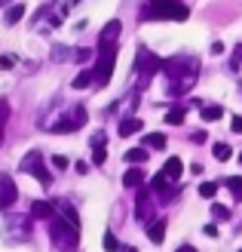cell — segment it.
Listing matches in <instances>:
<instances>
[{"label":"cell","instance_id":"836d02e7","mask_svg":"<svg viewBox=\"0 0 242 252\" xmlns=\"http://www.w3.org/2000/svg\"><path fill=\"white\" fill-rule=\"evenodd\" d=\"M105 142H108V135H105V132H98V135L92 138V148H101V145H105Z\"/></svg>","mask_w":242,"mask_h":252},{"label":"cell","instance_id":"ac0fdd59","mask_svg":"<svg viewBox=\"0 0 242 252\" xmlns=\"http://www.w3.org/2000/svg\"><path fill=\"white\" fill-rule=\"evenodd\" d=\"M144 148L162 151V148H165V135H162V132H150V135H144Z\"/></svg>","mask_w":242,"mask_h":252},{"label":"cell","instance_id":"9c48e42d","mask_svg":"<svg viewBox=\"0 0 242 252\" xmlns=\"http://www.w3.org/2000/svg\"><path fill=\"white\" fill-rule=\"evenodd\" d=\"M74 3H77V0H58L53 9H46V12H53V16H49V28H58V25L65 22L68 9H74Z\"/></svg>","mask_w":242,"mask_h":252},{"label":"cell","instance_id":"d4e9b609","mask_svg":"<svg viewBox=\"0 0 242 252\" xmlns=\"http://www.w3.org/2000/svg\"><path fill=\"white\" fill-rule=\"evenodd\" d=\"M212 219H215V221H227V219H230V209L221 206V203H215V206H212Z\"/></svg>","mask_w":242,"mask_h":252},{"label":"cell","instance_id":"44dd1931","mask_svg":"<svg viewBox=\"0 0 242 252\" xmlns=\"http://www.w3.org/2000/svg\"><path fill=\"white\" fill-rule=\"evenodd\" d=\"M126 160H129L132 166H138L141 160H147V148H132V151H126Z\"/></svg>","mask_w":242,"mask_h":252},{"label":"cell","instance_id":"2e32d148","mask_svg":"<svg viewBox=\"0 0 242 252\" xmlns=\"http://www.w3.org/2000/svg\"><path fill=\"white\" fill-rule=\"evenodd\" d=\"M154 191H157V194H160L162 200H169V197H172V188H169V179H165L162 172H160L157 179H154Z\"/></svg>","mask_w":242,"mask_h":252},{"label":"cell","instance_id":"603a6c76","mask_svg":"<svg viewBox=\"0 0 242 252\" xmlns=\"http://www.w3.org/2000/svg\"><path fill=\"white\" fill-rule=\"evenodd\" d=\"M165 123L181 126V123H184V108H172V111H165Z\"/></svg>","mask_w":242,"mask_h":252},{"label":"cell","instance_id":"5bb4252c","mask_svg":"<svg viewBox=\"0 0 242 252\" xmlns=\"http://www.w3.org/2000/svg\"><path fill=\"white\" fill-rule=\"evenodd\" d=\"M141 120L138 117H129V120H120V135H135V132H141Z\"/></svg>","mask_w":242,"mask_h":252},{"label":"cell","instance_id":"d6a6232c","mask_svg":"<svg viewBox=\"0 0 242 252\" xmlns=\"http://www.w3.org/2000/svg\"><path fill=\"white\" fill-rule=\"evenodd\" d=\"M53 166H55V169H68V157H65V154H55V157H53Z\"/></svg>","mask_w":242,"mask_h":252},{"label":"cell","instance_id":"30bf717a","mask_svg":"<svg viewBox=\"0 0 242 252\" xmlns=\"http://www.w3.org/2000/svg\"><path fill=\"white\" fill-rule=\"evenodd\" d=\"M117 37H120V22H117V19H110V22L105 25V31H101V37H98V46H110V43H117Z\"/></svg>","mask_w":242,"mask_h":252},{"label":"cell","instance_id":"60d3db41","mask_svg":"<svg viewBox=\"0 0 242 252\" xmlns=\"http://www.w3.org/2000/svg\"><path fill=\"white\" fill-rule=\"evenodd\" d=\"M239 163H242V154H239Z\"/></svg>","mask_w":242,"mask_h":252},{"label":"cell","instance_id":"4316f807","mask_svg":"<svg viewBox=\"0 0 242 252\" xmlns=\"http://www.w3.org/2000/svg\"><path fill=\"white\" fill-rule=\"evenodd\" d=\"M212 151H215V157H218V160H230V154H233V151H230V145H224V142H218V145H215Z\"/></svg>","mask_w":242,"mask_h":252},{"label":"cell","instance_id":"d590c367","mask_svg":"<svg viewBox=\"0 0 242 252\" xmlns=\"http://www.w3.org/2000/svg\"><path fill=\"white\" fill-rule=\"evenodd\" d=\"M202 234H206V237H218V228H215V224H206V228H202Z\"/></svg>","mask_w":242,"mask_h":252},{"label":"cell","instance_id":"52a82bcc","mask_svg":"<svg viewBox=\"0 0 242 252\" xmlns=\"http://www.w3.org/2000/svg\"><path fill=\"white\" fill-rule=\"evenodd\" d=\"M138 74H147V77H154L157 71H162V59L157 56V53H150V49H138Z\"/></svg>","mask_w":242,"mask_h":252},{"label":"cell","instance_id":"484cf974","mask_svg":"<svg viewBox=\"0 0 242 252\" xmlns=\"http://www.w3.org/2000/svg\"><path fill=\"white\" fill-rule=\"evenodd\" d=\"M227 188H230V194H233L236 200H242V179H239V175H233V179H227Z\"/></svg>","mask_w":242,"mask_h":252},{"label":"cell","instance_id":"f546056e","mask_svg":"<svg viewBox=\"0 0 242 252\" xmlns=\"http://www.w3.org/2000/svg\"><path fill=\"white\" fill-rule=\"evenodd\" d=\"M61 216H65L71 224H77V228H80V219H77V212H74L71 206H61Z\"/></svg>","mask_w":242,"mask_h":252},{"label":"cell","instance_id":"ffe728a7","mask_svg":"<svg viewBox=\"0 0 242 252\" xmlns=\"http://www.w3.org/2000/svg\"><path fill=\"white\" fill-rule=\"evenodd\" d=\"M6 120H9V102L0 98V145H3V129H6Z\"/></svg>","mask_w":242,"mask_h":252},{"label":"cell","instance_id":"8d00e7d4","mask_svg":"<svg viewBox=\"0 0 242 252\" xmlns=\"http://www.w3.org/2000/svg\"><path fill=\"white\" fill-rule=\"evenodd\" d=\"M230 126H233V132H242V117H233Z\"/></svg>","mask_w":242,"mask_h":252},{"label":"cell","instance_id":"7c38bea8","mask_svg":"<svg viewBox=\"0 0 242 252\" xmlns=\"http://www.w3.org/2000/svg\"><path fill=\"white\" fill-rule=\"evenodd\" d=\"M141 182H144V169H141V166H132V169L123 172V185H126V188H138Z\"/></svg>","mask_w":242,"mask_h":252},{"label":"cell","instance_id":"4dcf8cb0","mask_svg":"<svg viewBox=\"0 0 242 252\" xmlns=\"http://www.w3.org/2000/svg\"><path fill=\"white\" fill-rule=\"evenodd\" d=\"M0 68H3V71L16 68V56H0Z\"/></svg>","mask_w":242,"mask_h":252},{"label":"cell","instance_id":"9a60e30c","mask_svg":"<svg viewBox=\"0 0 242 252\" xmlns=\"http://www.w3.org/2000/svg\"><path fill=\"white\" fill-rule=\"evenodd\" d=\"M92 83H95V71H80L74 77V90H89Z\"/></svg>","mask_w":242,"mask_h":252},{"label":"cell","instance_id":"7402d4cb","mask_svg":"<svg viewBox=\"0 0 242 252\" xmlns=\"http://www.w3.org/2000/svg\"><path fill=\"white\" fill-rule=\"evenodd\" d=\"M147 209H150L147 191H138V219H141V221H147Z\"/></svg>","mask_w":242,"mask_h":252},{"label":"cell","instance_id":"5b68a950","mask_svg":"<svg viewBox=\"0 0 242 252\" xmlns=\"http://www.w3.org/2000/svg\"><path fill=\"white\" fill-rule=\"evenodd\" d=\"M19 169L25 172V175H34L40 185H53V175H49V169H46V163H43V157H40V151H28V154L22 157V163H19Z\"/></svg>","mask_w":242,"mask_h":252},{"label":"cell","instance_id":"7bdbcfd3","mask_svg":"<svg viewBox=\"0 0 242 252\" xmlns=\"http://www.w3.org/2000/svg\"><path fill=\"white\" fill-rule=\"evenodd\" d=\"M239 252H242V249H239Z\"/></svg>","mask_w":242,"mask_h":252},{"label":"cell","instance_id":"ab89813d","mask_svg":"<svg viewBox=\"0 0 242 252\" xmlns=\"http://www.w3.org/2000/svg\"><path fill=\"white\" fill-rule=\"evenodd\" d=\"M120 252H138V249H135V246H126V249H120Z\"/></svg>","mask_w":242,"mask_h":252},{"label":"cell","instance_id":"4fadbf2b","mask_svg":"<svg viewBox=\"0 0 242 252\" xmlns=\"http://www.w3.org/2000/svg\"><path fill=\"white\" fill-rule=\"evenodd\" d=\"M147 234H150V243H162V237H165V219H157L154 224H150V228H147Z\"/></svg>","mask_w":242,"mask_h":252},{"label":"cell","instance_id":"74e56055","mask_svg":"<svg viewBox=\"0 0 242 252\" xmlns=\"http://www.w3.org/2000/svg\"><path fill=\"white\" fill-rule=\"evenodd\" d=\"M224 53V43H212V56H221Z\"/></svg>","mask_w":242,"mask_h":252},{"label":"cell","instance_id":"8992f818","mask_svg":"<svg viewBox=\"0 0 242 252\" xmlns=\"http://www.w3.org/2000/svg\"><path fill=\"white\" fill-rule=\"evenodd\" d=\"M80 126H86V108H71L68 111V117L65 120H58V123H53L49 129L53 132H74V129H80Z\"/></svg>","mask_w":242,"mask_h":252},{"label":"cell","instance_id":"8fae6325","mask_svg":"<svg viewBox=\"0 0 242 252\" xmlns=\"http://www.w3.org/2000/svg\"><path fill=\"white\" fill-rule=\"evenodd\" d=\"M181 172H184V163L178 160V157H172V160H165V166H162V175H165V179H172V182H178V179H181Z\"/></svg>","mask_w":242,"mask_h":252},{"label":"cell","instance_id":"cb8c5ba5","mask_svg":"<svg viewBox=\"0 0 242 252\" xmlns=\"http://www.w3.org/2000/svg\"><path fill=\"white\" fill-rule=\"evenodd\" d=\"M221 117H224V111L218 105H209L206 111H202V120H206V123H215V120H221Z\"/></svg>","mask_w":242,"mask_h":252},{"label":"cell","instance_id":"e0dca14e","mask_svg":"<svg viewBox=\"0 0 242 252\" xmlns=\"http://www.w3.org/2000/svg\"><path fill=\"white\" fill-rule=\"evenodd\" d=\"M34 216L37 219H53L55 216V206L46 203V200H37V203H34Z\"/></svg>","mask_w":242,"mask_h":252},{"label":"cell","instance_id":"7a4b0ae2","mask_svg":"<svg viewBox=\"0 0 242 252\" xmlns=\"http://www.w3.org/2000/svg\"><path fill=\"white\" fill-rule=\"evenodd\" d=\"M190 9L178 0H147L141 9V22H187Z\"/></svg>","mask_w":242,"mask_h":252},{"label":"cell","instance_id":"b9f144b4","mask_svg":"<svg viewBox=\"0 0 242 252\" xmlns=\"http://www.w3.org/2000/svg\"><path fill=\"white\" fill-rule=\"evenodd\" d=\"M0 3H6V0H0Z\"/></svg>","mask_w":242,"mask_h":252},{"label":"cell","instance_id":"d6986e66","mask_svg":"<svg viewBox=\"0 0 242 252\" xmlns=\"http://www.w3.org/2000/svg\"><path fill=\"white\" fill-rule=\"evenodd\" d=\"M25 3H16V6H9V12H6V25H16V22H22V16H25Z\"/></svg>","mask_w":242,"mask_h":252},{"label":"cell","instance_id":"e575fe53","mask_svg":"<svg viewBox=\"0 0 242 252\" xmlns=\"http://www.w3.org/2000/svg\"><path fill=\"white\" fill-rule=\"evenodd\" d=\"M206 135H209V132H202V129H199V132H193V135H190V138H193L196 145H202V142H206Z\"/></svg>","mask_w":242,"mask_h":252},{"label":"cell","instance_id":"6da1fadb","mask_svg":"<svg viewBox=\"0 0 242 252\" xmlns=\"http://www.w3.org/2000/svg\"><path fill=\"white\" fill-rule=\"evenodd\" d=\"M162 71L169 74V93L172 95H184L190 93V86L196 83L199 77V62L196 59H169V62H162Z\"/></svg>","mask_w":242,"mask_h":252},{"label":"cell","instance_id":"f35d334b","mask_svg":"<svg viewBox=\"0 0 242 252\" xmlns=\"http://www.w3.org/2000/svg\"><path fill=\"white\" fill-rule=\"evenodd\" d=\"M178 252H196L193 246H181V249H178Z\"/></svg>","mask_w":242,"mask_h":252},{"label":"cell","instance_id":"1f68e13d","mask_svg":"<svg viewBox=\"0 0 242 252\" xmlns=\"http://www.w3.org/2000/svg\"><path fill=\"white\" fill-rule=\"evenodd\" d=\"M92 160H95V163H105V160H108V151H105V145L92 151Z\"/></svg>","mask_w":242,"mask_h":252},{"label":"cell","instance_id":"83f0119b","mask_svg":"<svg viewBox=\"0 0 242 252\" xmlns=\"http://www.w3.org/2000/svg\"><path fill=\"white\" fill-rule=\"evenodd\" d=\"M199 194L206 197V200H212L215 194H218V185H215V182H202V185H199Z\"/></svg>","mask_w":242,"mask_h":252},{"label":"cell","instance_id":"ba28073f","mask_svg":"<svg viewBox=\"0 0 242 252\" xmlns=\"http://www.w3.org/2000/svg\"><path fill=\"white\" fill-rule=\"evenodd\" d=\"M16 197H19V191H16V185H12V179L9 175H0V209L12 206Z\"/></svg>","mask_w":242,"mask_h":252},{"label":"cell","instance_id":"f1b7e54d","mask_svg":"<svg viewBox=\"0 0 242 252\" xmlns=\"http://www.w3.org/2000/svg\"><path fill=\"white\" fill-rule=\"evenodd\" d=\"M105 252H120V240L113 234H105Z\"/></svg>","mask_w":242,"mask_h":252},{"label":"cell","instance_id":"3957f363","mask_svg":"<svg viewBox=\"0 0 242 252\" xmlns=\"http://www.w3.org/2000/svg\"><path fill=\"white\" fill-rule=\"evenodd\" d=\"M80 228H77V224H71L65 216H53V219H49V240H53L58 249H74V246H77L80 243V234H77Z\"/></svg>","mask_w":242,"mask_h":252},{"label":"cell","instance_id":"277c9868","mask_svg":"<svg viewBox=\"0 0 242 252\" xmlns=\"http://www.w3.org/2000/svg\"><path fill=\"white\" fill-rule=\"evenodd\" d=\"M113 62H117V43H110V46H98V65L92 68V71H95V86H98V90L110 83Z\"/></svg>","mask_w":242,"mask_h":252}]
</instances>
